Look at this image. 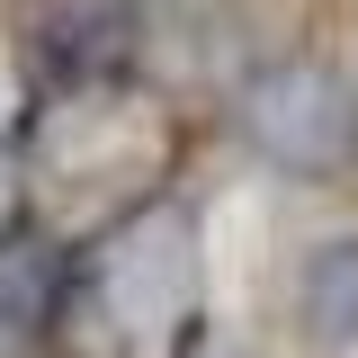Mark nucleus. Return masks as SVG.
Returning <instances> with one entry per match:
<instances>
[{
    "label": "nucleus",
    "mask_w": 358,
    "mask_h": 358,
    "mask_svg": "<svg viewBox=\"0 0 358 358\" xmlns=\"http://www.w3.org/2000/svg\"><path fill=\"white\" fill-rule=\"evenodd\" d=\"M233 117H242V134L260 143L278 171H305V179L350 171V152H358V90L322 54H278V63H260L242 81V99H233Z\"/></svg>",
    "instance_id": "1"
},
{
    "label": "nucleus",
    "mask_w": 358,
    "mask_h": 358,
    "mask_svg": "<svg viewBox=\"0 0 358 358\" xmlns=\"http://www.w3.org/2000/svg\"><path fill=\"white\" fill-rule=\"evenodd\" d=\"M126 54H134V18L117 9V0H63V9L45 18V63L72 72V81L117 72Z\"/></svg>",
    "instance_id": "2"
},
{
    "label": "nucleus",
    "mask_w": 358,
    "mask_h": 358,
    "mask_svg": "<svg viewBox=\"0 0 358 358\" xmlns=\"http://www.w3.org/2000/svg\"><path fill=\"white\" fill-rule=\"evenodd\" d=\"M54 278H63V268L45 260V242H0V322H9V331L45 322V305H54Z\"/></svg>",
    "instance_id": "4"
},
{
    "label": "nucleus",
    "mask_w": 358,
    "mask_h": 358,
    "mask_svg": "<svg viewBox=\"0 0 358 358\" xmlns=\"http://www.w3.org/2000/svg\"><path fill=\"white\" fill-rule=\"evenodd\" d=\"M296 313H305L313 341L331 350H358V242H322L296 278Z\"/></svg>",
    "instance_id": "3"
}]
</instances>
